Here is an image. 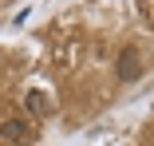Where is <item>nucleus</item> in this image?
<instances>
[{
    "label": "nucleus",
    "instance_id": "obj_1",
    "mask_svg": "<svg viewBox=\"0 0 154 146\" xmlns=\"http://www.w3.org/2000/svg\"><path fill=\"white\" fill-rule=\"evenodd\" d=\"M24 107L32 119H48V114H55V99L48 91H40V87H32V91H24Z\"/></svg>",
    "mask_w": 154,
    "mask_h": 146
},
{
    "label": "nucleus",
    "instance_id": "obj_2",
    "mask_svg": "<svg viewBox=\"0 0 154 146\" xmlns=\"http://www.w3.org/2000/svg\"><path fill=\"white\" fill-rule=\"evenodd\" d=\"M138 75H142L138 51H134V47H122V55H119V79H122V83H134Z\"/></svg>",
    "mask_w": 154,
    "mask_h": 146
},
{
    "label": "nucleus",
    "instance_id": "obj_3",
    "mask_svg": "<svg viewBox=\"0 0 154 146\" xmlns=\"http://www.w3.org/2000/svg\"><path fill=\"white\" fill-rule=\"evenodd\" d=\"M0 138L28 142V138H32V123H28V119H4V123H0Z\"/></svg>",
    "mask_w": 154,
    "mask_h": 146
}]
</instances>
